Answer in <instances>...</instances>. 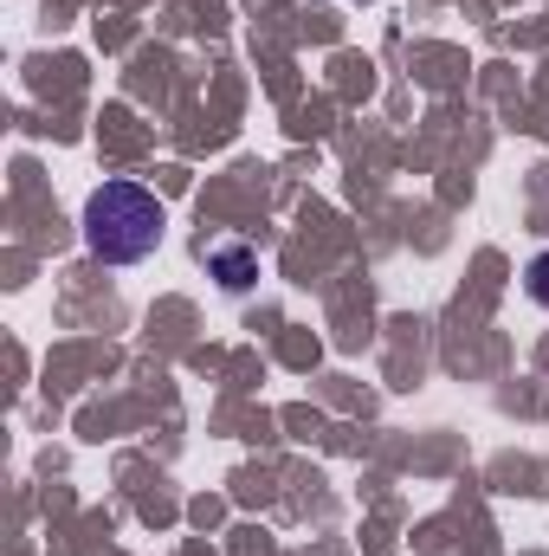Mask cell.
Listing matches in <instances>:
<instances>
[{
  "instance_id": "obj_1",
  "label": "cell",
  "mask_w": 549,
  "mask_h": 556,
  "mask_svg": "<svg viewBox=\"0 0 549 556\" xmlns=\"http://www.w3.org/2000/svg\"><path fill=\"white\" fill-rule=\"evenodd\" d=\"M85 247L104 266H137L162 247V201L137 181H104L85 201Z\"/></svg>"
},
{
  "instance_id": "obj_2",
  "label": "cell",
  "mask_w": 549,
  "mask_h": 556,
  "mask_svg": "<svg viewBox=\"0 0 549 556\" xmlns=\"http://www.w3.org/2000/svg\"><path fill=\"white\" fill-rule=\"evenodd\" d=\"M207 260H214V273H220L227 291H246V285L259 278V260H253L246 247H220V253H207Z\"/></svg>"
},
{
  "instance_id": "obj_3",
  "label": "cell",
  "mask_w": 549,
  "mask_h": 556,
  "mask_svg": "<svg viewBox=\"0 0 549 556\" xmlns=\"http://www.w3.org/2000/svg\"><path fill=\"white\" fill-rule=\"evenodd\" d=\"M524 285H531V298H537V304L549 311V253H537V260H531V273H524Z\"/></svg>"
}]
</instances>
